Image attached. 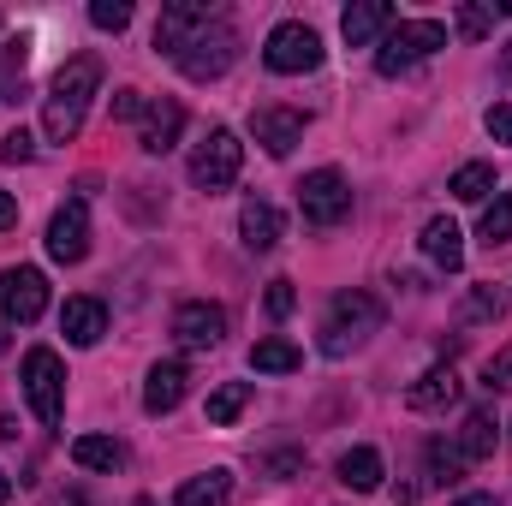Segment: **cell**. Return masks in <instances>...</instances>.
Instances as JSON below:
<instances>
[{
	"mask_svg": "<svg viewBox=\"0 0 512 506\" xmlns=\"http://www.w3.org/2000/svg\"><path fill=\"white\" fill-rule=\"evenodd\" d=\"M96 90H102V60H96V54H78V60H66V66L54 72L48 102H42V131H48V143H72V137L84 131V114H90Z\"/></svg>",
	"mask_w": 512,
	"mask_h": 506,
	"instance_id": "1",
	"label": "cell"
},
{
	"mask_svg": "<svg viewBox=\"0 0 512 506\" xmlns=\"http://www.w3.org/2000/svg\"><path fill=\"white\" fill-rule=\"evenodd\" d=\"M435 48H447V24H441V18H405V24H393L382 36L376 72H382V78H399V72H411L417 60H429Z\"/></svg>",
	"mask_w": 512,
	"mask_h": 506,
	"instance_id": "2",
	"label": "cell"
},
{
	"mask_svg": "<svg viewBox=\"0 0 512 506\" xmlns=\"http://www.w3.org/2000/svg\"><path fill=\"white\" fill-rule=\"evenodd\" d=\"M376 328H382V304H376L370 292H340L334 310H328V328H322V352H328V358H346V352L364 346Z\"/></svg>",
	"mask_w": 512,
	"mask_h": 506,
	"instance_id": "3",
	"label": "cell"
},
{
	"mask_svg": "<svg viewBox=\"0 0 512 506\" xmlns=\"http://www.w3.org/2000/svg\"><path fill=\"white\" fill-rule=\"evenodd\" d=\"M24 399H30V411L54 429L60 417H66V364H60V352H48V346H30L24 352Z\"/></svg>",
	"mask_w": 512,
	"mask_h": 506,
	"instance_id": "4",
	"label": "cell"
},
{
	"mask_svg": "<svg viewBox=\"0 0 512 506\" xmlns=\"http://www.w3.org/2000/svg\"><path fill=\"white\" fill-rule=\"evenodd\" d=\"M233 60H239V30H233V24H227L221 12H215V18H209V24H203L197 36H191V48H185V54H179L173 66H179L185 78L209 84V78H221V72H227Z\"/></svg>",
	"mask_w": 512,
	"mask_h": 506,
	"instance_id": "5",
	"label": "cell"
},
{
	"mask_svg": "<svg viewBox=\"0 0 512 506\" xmlns=\"http://www.w3.org/2000/svg\"><path fill=\"white\" fill-rule=\"evenodd\" d=\"M322 36L310 30V24H298V18H286V24H274L268 30V42H262V60H268V72H280V78H298V72H316L322 66Z\"/></svg>",
	"mask_w": 512,
	"mask_h": 506,
	"instance_id": "6",
	"label": "cell"
},
{
	"mask_svg": "<svg viewBox=\"0 0 512 506\" xmlns=\"http://www.w3.org/2000/svg\"><path fill=\"white\" fill-rule=\"evenodd\" d=\"M239 167H245V143H239V131H227V126H215L191 149V185L197 191H227L239 179Z\"/></svg>",
	"mask_w": 512,
	"mask_h": 506,
	"instance_id": "7",
	"label": "cell"
},
{
	"mask_svg": "<svg viewBox=\"0 0 512 506\" xmlns=\"http://www.w3.org/2000/svg\"><path fill=\"white\" fill-rule=\"evenodd\" d=\"M298 209H304L310 227H340V221L352 215V185H346V173H340V167L304 173V179H298Z\"/></svg>",
	"mask_w": 512,
	"mask_h": 506,
	"instance_id": "8",
	"label": "cell"
},
{
	"mask_svg": "<svg viewBox=\"0 0 512 506\" xmlns=\"http://www.w3.org/2000/svg\"><path fill=\"white\" fill-rule=\"evenodd\" d=\"M48 310V274L42 268H0V316L6 322H36Z\"/></svg>",
	"mask_w": 512,
	"mask_h": 506,
	"instance_id": "9",
	"label": "cell"
},
{
	"mask_svg": "<svg viewBox=\"0 0 512 506\" xmlns=\"http://www.w3.org/2000/svg\"><path fill=\"white\" fill-rule=\"evenodd\" d=\"M173 340H179L185 352L221 346V340H227V310H221V304H203V298L179 304V310H173Z\"/></svg>",
	"mask_w": 512,
	"mask_h": 506,
	"instance_id": "10",
	"label": "cell"
},
{
	"mask_svg": "<svg viewBox=\"0 0 512 506\" xmlns=\"http://www.w3.org/2000/svg\"><path fill=\"white\" fill-rule=\"evenodd\" d=\"M48 256L66 262V268L90 256V209H84V197H72V203L54 209V221H48Z\"/></svg>",
	"mask_w": 512,
	"mask_h": 506,
	"instance_id": "11",
	"label": "cell"
},
{
	"mask_svg": "<svg viewBox=\"0 0 512 506\" xmlns=\"http://www.w3.org/2000/svg\"><path fill=\"white\" fill-rule=\"evenodd\" d=\"M209 18H215V12H209V6H197V0H173V6H161V24H155V54L179 60V54L191 48V36H197Z\"/></svg>",
	"mask_w": 512,
	"mask_h": 506,
	"instance_id": "12",
	"label": "cell"
},
{
	"mask_svg": "<svg viewBox=\"0 0 512 506\" xmlns=\"http://www.w3.org/2000/svg\"><path fill=\"white\" fill-rule=\"evenodd\" d=\"M304 126H310V120H304L298 108H280V102H268V108H256V114H251V137L274 155V161H280V155H292V149L304 143Z\"/></svg>",
	"mask_w": 512,
	"mask_h": 506,
	"instance_id": "13",
	"label": "cell"
},
{
	"mask_svg": "<svg viewBox=\"0 0 512 506\" xmlns=\"http://www.w3.org/2000/svg\"><path fill=\"white\" fill-rule=\"evenodd\" d=\"M185 387H191V370H185L179 358L155 364V370H149V381H143V411H149V417H167V411L185 399Z\"/></svg>",
	"mask_w": 512,
	"mask_h": 506,
	"instance_id": "14",
	"label": "cell"
},
{
	"mask_svg": "<svg viewBox=\"0 0 512 506\" xmlns=\"http://www.w3.org/2000/svg\"><path fill=\"white\" fill-rule=\"evenodd\" d=\"M280 233H286V221H280V209L268 203V197H251L245 209H239V239H245V251H274L280 245Z\"/></svg>",
	"mask_w": 512,
	"mask_h": 506,
	"instance_id": "15",
	"label": "cell"
},
{
	"mask_svg": "<svg viewBox=\"0 0 512 506\" xmlns=\"http://www.w3.org/2000/svg\"><path fill=\"white\" fill-rule=\"evenodd\" d=\"M340 30H346L352 48H370V42H382L387 30H393V6L387 0H358V6H346Z\"/></svg>",
	"mask_w": 512,
	"mask_h": 506,
	"instance_id": "16",
	"label": "cell"
},
{
	"mask_svg": "<svg viewBox=\"0 0 512 506\" xmlns=\"http://www.w3.org/2000/svg\"><path fill=\"white\" fill-rule=\"evenodd\" d=\"M179 131H185V108L173 102V96H161V102H149V114H143V149L149 155H167L173 143H179Z\"/></svg>",
	"mask_w": 512,
	"mask_h": 506,
	"instance_id": "17",
	"label": "cell"
},
{
	"mask_svg": "<svg viewBox=\"0 0 512 506\" xmlns=\"http://www.w3.org/2000/svg\"><path fill=\"white\" fill-rule=\"evenodd\" d=\"M60 334H66L72 346H96V340L108 334V310H102L96 298H66V310H60Z\"/></svg>",
	"mask_w": 512,
	"mask_h": 506,
	"instance_id": "18",
	"label": "cell"
},
{
	"mask_svg": "<svg viewBox=\"0 0 512 506\" xmlns=\"http://www.w3.org/2000/svg\"><path fill=\"white\" fill-rule=\"evenodd\" d=\"M423 256L435 262V268H447V274H459L465 268V233L447 221V215H435L429 227H423Z\"/></svg>",
	"mask_w": 512,
	"mask_h": 506,
	"instance_id": "19",
	"label": "cell"
},
{
	"mask_svg": "<svg viewBox=\"0 0 512 506\" xmlns=\"http://www.w3.org/2000/svg\"><path fill=\"white\" fill-rule=\"evenodd\" d=\"M453 399H459V376H453V364L423 370L417 387L405 393V405H411V411H441V405H453Z\"/></svg>",
	"mask_w": 512,
	"mask_h": 506,
	"instance_id": "20",
	"label": "cell"
},
{
	"mask_svg": "<svg viewBox=\"0 0 512 506\" xmlns=\"http://www.w3.org/2000/svg\"><path fill=\"white\" fill-rule=\"evenodd\" d=\"M495 435H501V423H495V411H471L453 447H459V459H465V465H477V459H489V453H495Z\"/></svg>",
	"mask_w": 512,
	"mask_h": 506,
	"instance_id": "21",
	"label": "cell"
},
{
	"mask_svg": "<svg viewBox=\"0 0 512 506\" xmlns=\"http://www.w3.org/2000/svg\"><path fill=\"white\" fill-rule=\"evenodd\" d=\"M304 364V352L292 346V340H280V334H268V340H256L251 346V370L256 376H292Z\"/></svg>",
	"mask_w": 512,
	"mask_h": 506,
	"instance_id": "22",
	"label": "cell"
},
{
	"mask_svg": "<svg viewBox=\"0 0 512 506\" xmlns=\"http://www.w3.org/2000/svg\"><path fill=\"white\" fill-rule=\"evenodd\" d=\"M233 501V471H203L179 483V506H227Z\"/></svg>",
	"mask_w": 512,
	"mask_h": 506,
	"instance_id": "23",
	"label": "cell"
},
{
	"mask_svg": "<svg viewBox=\"0 0 512 506\" xmlns=\"http://www.w3.org/2000/svg\"><path fill=\"white\" fill-rule=\"evenodd\" d=\"M501 185V173H495V161H465L453 179H447V191L459 197V203H483L489 191Z\"/></svg>",
	"mask_w": 512,
	"mask_h": 506,
	"instance_id": "24",
	"label": "cell"
},
{
	"mask_svg": "<svg viewBox=\"0 0 512 506\" xmlns=\"http://www.w3.org/2000/svg\"><path fill=\"white\" fill-rule=\"evenodd\" d=\"M72 465H84V471H120L126 465V447L108 441V435H78L72 441Z\"/></svg>",
	"mask_w": 512,
	"mask_h": 506,
	"instance_id": "25",
	"label": "cell"
},
{
	"mask_svg": "<svg viewBox=\"0 0 512 506\" xmlns=\"http://www.w3.org/2000/svg\"><path fill=\"white\" fill-rule=\"evenodd\" d=\"M340 483L358 489V495L382 489V453H376V447H352V453L340 459Z\"/></svg>",
	"mask_w": 512,
	"mask_h": 506,
	"instance_id": "26",
	"label": "cell"
},
{
	"mask_svg": "<svg viewBox=\"0 0 512 506\" xmlns=\"http://www.w3.org/2000/svg\"><path fill=\"white\" fill-rule=\"evenodd\" d=\"M251 405V381H227V387H215L209 393V423L215 429H227V423H239V411Z\"/></svg>",
	"mask_w": 512,
	"mask_h": 506,
	"instance_id": "27",
	"label": "cell"
},
{
	"mask_svg": "<svg viewBox=\"0 0 512 506\" xmlns=\"http://www.w3.org/2000/svg\"><path fill=\"white\" fill-rule=\"evenodd\" d=\"M507 310H512L507 286H477V292H471V304H465V316H471V322H501Z\"/></svg>",
	"mask_w": 512,
	"mask_h": 506,
	"instance_id": "28",
	"label": "cell"
},
{
	"mask_svg": "<svg viewBox=\"0 0 512 506\" xmlns=\"http://www.w3.org/2000/svg\"><path fill=\"white\" fill-rule=\"evenodd\" d=\"M483 239H489V245H507L512 239V197H495V203L483 209Z\"/></svg>",
	"mask_w": 512,
	"mask_h": 506,
	"instance_id": "29",
	"label": "cell"
},
{
	"mask_svg": "<svg viewBox=\"0 0 512 506\" xmlns=\"http://www.w3.org/2000/svg\"><path fill=\"white\" fill-rule=\"evenodd\" d=\"M429 465H435V483H459V477H465V459H459V447H447V441L429 447Z\"/></svg>",
	"mask_w": 512,
	"mask_h": 506,
	"instance_id": "30",
	"label": "cell"
},
{
	"mask_svg": "<svg viewBox=\"0 0 512 506\" xmlns=\"http://www.w3.org/2000/svg\"><path fill=\"white\" fill-rule=\"evenodd\" d=\"M90 24H96V30H126L131 0H96V6H90Z\"/></svg>",
	"mask_w": 512,
	"mask_h": 506,
	"instance_id": "31",
	"label": "cell"
},
{
	"mask_svg": "<svg viewBox=\"0 0 512 506\" xmlns=\"http://www.w3.org/2000/svg\"><path fill=\"white\" fill-rule=\"evenodd\" d=\"M483 387H489V393H512V346L483 364Z\"/></svg>",
	"mask_w": 512,
	"mask_h": 506,
	"instance_id": "32",
	"label": "cell"
},
{
	"mask_svg": "<svg viewBox=\"0 0 512 506\" xmlns=\"http://www.w3.org/2000/svg\"><path fill=\"white\" fill-rule=\"evenodd\" d=\"M489 24H495V6H465L459 12V36H471V42L489 36Z\"/></svg>",
	"mask_w": 512,
	"mask_h": 506,
	"instance_id": "33",
	"label": "cell"
},
{
	"mask_svg": "<svg viewBox=\"0 0 512 506\" xmlns=\"http://www.w3.org/2000/svg\"><path fill=\"white\" fill-rule=\"evenodd\" d=\"M30 155H36V137H30L24 126L0 137V161H30Z\"/></svg>",
	"mask_w": 512,
	"mask_h": 506,
	"instance_id": "34",
	"label": "cell"
},
{
	"mask_svg": "<svg viewBox=\"0 0 512 506\" xmlns=\"http://www.w3.org/2000/svg\"><path fill=\"white\" fill-rule=\"evenodd\" d=\"M292 304H298V292H292V280H268V316L280 322V316H292Z\"/></svg>",
	"mask_w": 512,
	"mask_h": 506,
	"instance_id": "35",
	"label": "cell"
},
{
	"mask_svg": "<svg viewBox=\"0 0 512 506\" xmlns=\"http://www.w3.org/2000/svg\"><path fill=\"white\" fill-rule=\"evenodd\" d=\"M483 126H489V137H495V143H512V108H507V102H495V108L483 114Z\"/></svg>",
	"mask_w": 512,
	"mask_h": 506,
	"instance_id": "36",
	"label": "cell"
},
{
	"mask_svg": "<svg viewBox=\"0 0 512 506\" xmlns=\"http://www.w3.org/2000/svg\"><path fill=\"white\" fill-rule=\"evenodd\" d=\"M137 114H149L143 90H120V96H114V120H137Z\"/></svg>",
	"mask_w": 512,
	"mask_h": 506,
	"instance_id": "37",
	"label": "cell"
},
{
	"mask_svg": "<svg viewBox=\"0 0 512 506\" xmlns=\"http://www.w3.org/2000/svg\"><path fill=\"white\" fill-rule=\"evenodd\" d=\"M6 227H18V197H12V191H0V233H6Z\"/></svg>",
	"mask_w": 512,
	"mask_h": 506,
	"instance_id": "38",
	"label": "cell"
},
{
	"mask_svg": "<svg viewBox=\"0 0 512 506\" xmlns=\"http://www.w3.org/2000/svg\"><path fill=\"white\" fill-rule=\"evenodd\" d=\"M453 506H501L495 495H465V501H453Z\"/></svg>",
	"mask_w": 512,
	"mask_h": 506,
	"instance_id": "39",
	"label": "cell"
},
{
	"mask_svg": "<svg viewBox=\"0 0 512 506\" xmlns=\"http://www.w3.org/2000/svg\"><path fill=\"white\" fill-rule=\"evenodd\" d=\"M6 346H12V322L0 316V352H6Z\"/></svg>",
	"mask_w": 512,
	"mask_h": 506,
	"instance_id": "40",
	"label": "cell"
},
{
	"mask_svg": "<svg viewBox=\"0 0 512 506\" xmlns=\"http://www.w3.org/2000/svg\"><path fill=\"white\" fill-rule=\"evenodd\" d=\"M12 501V477H6V471H0V506Z\"/></svg>",
	"mask_w": 512,
	"mask_h": 506,
	"instance_id": "41",
	"label": "cell"
},
{
	"mask_svg": "<svg viewBox=\"0 0 512 506\" xmlns=\"http://www.w3.org/2000/svg\"><path fill=\"white\" fill-rule=\"evenodd\" d=\"M501 72H507V78H512V42H507V54H501Z\"/></svg>",
	"mask_w": 512,
	"mask_h": 506,
	"instance_id": "42",
	"label": "cell"
},
{
	"mask_svg": "<svg viewBox=\"0 0 512 506\" xmlns=\"http://www.w3.org/2000/svg\"><path fill=\"white\" fill-rule=\"evenodd\" d=\"M137 506H155V501H137Z\"/></svg>",
	"mask_w": 512,
	"mask_h": 506,
	"instance_id": "43",
	"label": "cell"
}]
</instances>
